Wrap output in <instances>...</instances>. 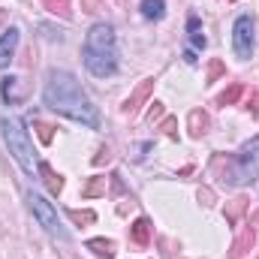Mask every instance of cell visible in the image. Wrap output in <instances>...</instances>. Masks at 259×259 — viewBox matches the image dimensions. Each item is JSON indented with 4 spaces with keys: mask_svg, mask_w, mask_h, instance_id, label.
Here are the masks:
<instances>
[{
    "mask_svg": "<svg viewBox=\"0 0 259 259\" xmlns=\"http://www.w3.org/2000/svg\"><path fill=\"white\" fill-rule=\"evenodd\" d=\"M42 100H46L49 109L61 112V115L78 121V124H84V127H91V130L100 127V112H97V106H94L91 97L81 91V84L75 81V75L66 72V69H52V72H49Z\"/></svg>",
    "mask_w": 259,
    "mask_h": 259,
    "instance_id": "1",
    "label": "cell"
},
{
    "mask_svg": "<svg viewBox=\"0 0 259 259\" xmlns=\"http://www.w3.org/2000/svg\"><path fill=\"white\" fill-rule=\"evenodd\" d=\"M81 58H84L88 72L97 75V78H109V75L118 72V39H115L112 24L100 21V24H94L88 30Z\"/></svg>",
    "mask_w": 259,
    "mask_h": 259,
    "instance_id": "2",
    "label": "cell"
},
{
    "mask_svg": "<svg viewBox=\"0 0 259 259\" xmlns=\"http://www.w3.org/2000/svg\"><path fill=\"white\" fill-rule=\"evenodd\" d=\"M259 178V136L250 139L232 160H226V169H223V184L229 187H241V184H250Z\"/></svg>",
    "mask_w": 259,
    "mask_h": 259,
    "instance_id": "3",
    "label": "cell"
},
{
    "mask_svg": "<svg viewBox=\"0 0 259 259\" xmlns=\"http://www.w3.org/2000/svg\"><path fill=\"white\" fill-rule=\"evenodd\" d=\"M0 127H3L6 148H9V154L18 160V166H21L27 175L39 172V163H36V157H33V145H30V139H27V130L21 127V121H18V118H0Z\"/></svg>",
    "mask_w": 259,
    "mask_h": 259,
    "instance_id": "4",
    "label": "cell"
},
{
    "mask_svg": "<svg viewBox=\"0 0 259 259\" xmlns=\"http://www.w3.org/2000/svg\"><path fill=\"white\" fill-rule=\"evenodd\" d=\"M27 205H30V211L36 214V220H39V226H46V232L49 235H55V238H61L66 241V229L61 226V220H58V214H55V208L42 199L39 193H33V190H27Z\"/></svg>",
    "mask_w": 259,
    "mask_h": 259,
    "instance_id": "5",
    "label": "cell"
},
{
    "mask_svg": "<svg viewBox=\"0 0 259 259\" xmlns=\"http://www.w3.org/2000/svg\"><path fill=\"white\" fill-rule=\"evenodd\" d=\"M232 46H235V55H238L241 61H247V58L253 55V18H250V15H238V18H235Z\"/></svg>",
    "mask_w": 259,
    "mask_h": 259,
    "instance_id": "6",
    "label": "cell"
},
{
    "mask_svg": "<svg viewBox=\"0 0 259 259\" xmlns=\"http://www.w3.org/2000/svg\"><path fill=\"white\" fill-rule=\"evenodd\" d=\"M151 88H154V78H145V81H142V84H139V88H136V91H133V94L127 97V103L121 106V112L133 118V115H136V112L142 109V103L148 100V94H151Z\"/></svg>",
    "mask_w": 259,
    "mask_h": 259,
    "instance_id": "7",
    "label": "cell"
},
{
    "mask_svg": "<svg viewBox=\"0 0 259 259\" xmlns=\"http://www.w3.org/2000/svg\"><path fill=\"white\" fill-rule=\"evenodd\" d=\"M15 46H18V27H9V30L0 36V69L9 66L12 55H15Z\"/></svg>",
    "mask_w": 259,
    "mask_h": 259,
    "instance_id": "8",
    "label": "cell"
},
{
    "mask_svg": "<svg viewBox=\"0 0 259 259\" xmlns=\"http://www.w3.org/2000/svg\"><path fill=\"white\" fill-rule=\"evenodd\" d=\"M0 94H3V100L12 106V103H21L24 100V88H21V78H15V75H6L3 81H0Z\"/></svg>",
    "mask_w": 259,
    "mask_h": 259,
    "instance_id": "9",
    "label": "cell"
},
{
    "mask_svg": "<svg viewBox=\"0 0 259 259\" xmlns=\"http://www.w3.org/2000/svg\"><path fill=\"white\" fill-rule=\"evenodd\" d=\"M130 241H133L136 247H148V241H151V220H148V217H139V220L130 226Z\"/></svg>",
    "mask_w": 259,
    "mask_h": 259,
    "instance_id": "10",
    "label": "cell"
},
{
    "mask_svg": "<svg viewBox=\"0 0 259 259\" xmlns=\"http://www.w3.org/2000/svg\"><path fill=\"white\" fill-rule=\"evenodd\" d=\"M253 241H256V232H253L250 226H247V229H241V232H238V238L232 241V250H229V256H232V259H241L247 250H250V247H253Z\"/></svg>",
    "mask_w": 259,
    "mask_h": 259,
    "instance_id": "11",
    "label": "cell"
},
{
    "mask_svg": "<svg viewBox=\"0 0 259 259\" xmlns=\"http://www.w3.org/2000/svg\"><path fill=\"white\" fill-rule=\"evenodd\" d=\"M39 175H42V181H46V187H49L52 193H61V190H64V178L55 175V169H52L49 163H39Z\"/></svg>",
    "mask_w": 259,
    "mask_h": 259,
    "instance_id": "12",
    "label": "cell"
},
{
    "mask_svg": "<svg viewBox=\"0 0 259 259\" xmlns=\"http://www.w3.org/2000/svg\"><path fill=\"white\" fill-rule=\"evenodd\" d=\"M142 15L148 18V21H160L163 15H166V3L163 0H142Z\"/></svg>",
    "mask_w": 259,
    "mask_h": 259,
    "instance_id": "13",
    "label": "cell"
},
{
    "mask_svg": "<svg viewBox=\"0 0 259 259\" xmlns=\"http://www.w3.org/2000/svg\"><path fill=\"white\" fill-rule=\"evenodd\" d=\"M187 33H190V49L199 52V49H205V36H202V24H199V18L190 15L187 18Z\"/></svg>",
    "mask_w": 259,
    "mask_h": 259,
    "instance_id": "14",
    "label": "cell"
},
{
    "mask_svg": "<svg viewBox=\"0 0 259 259\" xmlns=\"http://www.w3.org/2000/svg\"><path fill=\"white\" fill-rule=\"evenodd\" d=\"M205 133H208V115H205L202 109H196V112H190V136L199 139V136H205Z\"/></svg>",
    "mask_w": 259,
    "mask_h": 259,
    "instance_id": "15",
    "label": "cell"
},
{
    "mask_svg": "<svg viewBox=\"0 0 259 259\" xmlns=\"http://www.w3.org/2000/svg\"><path fill=\"white\" fill-rule=\"evenodd\" d=\"M106 187H109V178H103V175H94V178L84 184L81 196H88V199H94V196H103V193H106Z\"/></svg>",
    "mask_w": 259,
    "mask_h": 259,
    "instance_id": "16",
    "label": "cell"
},
{
    "mask_svg": "<svg viewBox=\"0 0 259 259\" xmlns=\"http://www.w3.org/2000/svg\"><path fill=\"white\" fill-rule=\"evenodd\" d=\"M241 94H244V84H238V81H235V84H229V91H223V94L217 97V106H232Z\"/></svg>",
    "mask_w": 259,
    "mask_h": 259,
    "instance_id": "17",
    "label": "cell"
},
{
    "mask_svg": "<svg viewBox=\"0 0 259 259\" xmlns=\"http://www.w3.org/2000/svg\"><path fill=\"white\" fill-rule=\"evenodd\" d=\"M42 6H46L49 12L61 15V18H69V15H72V9H69V0H42Z\"/></svg>",
    "mask_w": 259,
    "mask_h": 259,
    "instance_id": "18",
    "label": "cell"
},
{
    "mask_svg": "<svg viewBox=\"0 0 259 259\" xmlns=\"http://www.w3.org/2000/svg\"><path fill=\"white\" fill-rule=\"evenodd\" d=\"M244 208H247V199H232V202L226 205V220H229V223H235V220L244 214Z\"/></svg>",
    "mask_w": 259,
    "mask_h": 259,
    "instance_id": "19",
    "label": "cell"
},
{
    "mask_svg": "<svg viewBox=\"0 0 259 259\" xmlns=\"http://www.w3.org/2000/svg\"><path fill=\"white\" fill-rule=\"evenodd\" d=\"M88 247H91L94 253H100V256H109V253L115 250V244H112L109 238H91V241H88Z\"/></svg>",
    "mask_w": 259,
    "mask_h": 259,
    "instance_id": "20",
    "label": "cell"
},
{
    "mask_svg": "<svg viewBox=\"0 0 259 259\" xmlns=\"http://www.w3.org/2000/svg\"><path fill=\"white\" fill-rule=\"evenodd\" d=\"M69 220H72V223H94L97 214H94V211H69Z\"/></svg>",
    "mask_w": 259,
    "mask_h": 259,
    "instance_id": "21",
    "label": "cell"
},
{
    "mask_svg": "<svg viewBox=\"0 0 259 259\" xmlns=\"http://www.w3.org/2000/svg\"><path fill=\"white\" fill-rule=\"evenodd\" d=\"M33 127L39 130V139H42L46 145H52V139H55V133H52V130H55V127H49V124H42V121H33Z\"/></svg>",
    "mask_w": 259,
    "mask_h": 259,
    "instance_id": "22",
    "label": "cell"
},
{
    "mask_svg": "<svg viewBox=\"0 0 259 259\" xmlns=\"http://www.w3.org/2000/svg\"><path fill=\"white\" fill-rule=\"evenodd\" d=\"M226 69H223V64L220 61H211V66H208V81H214V78H220Z\"/></svg>",
    "mask_w": 259,
    "mask_h": 259,
    "instance_id": "23",
    "label": "cell"
},
{
    "mask_svg": "<svg viewBox=\"0 0 259 259\" xmlns=\"http://www.w3.org/2000/svg\"><path fill=\"white\" fill-rule=\"evenodd\" d=\"M160 118H163V103H154L151 112H148V121L154 124V121H160Z\"/></svg>",
    "mask_w": 259,
    "mask_h": 259,
    "instance_id": "24",
    "label": "cell"
},
{
    "mask_svg": "<svg viewBox=\"0 0 259 259\" xmlns=\"http://www.w3.org/2000/svg\"><path fill=\"white\" fill-rule=\"evenodd\" d=\"M175 127H178V121H175V118H166V121H163V133H166V136H175Z\"/></svg>",
    "mask_w": 259,
    "mask_h": 259,
    "instance_id": "25",
    "label": "cell"
},
{
    "mask_svg": "<svg viewBox=\"0 0 259 259\" xmlns=\"http://www.w3.org/2000/svg\"><path fill=\"white\" fill-rule=\"evenodd\" d=\"M109 160H112V154H109V148H103V151L94 157V166H103V163H109Z\"/></svg>",
    "mask_w": 259,
    "mask_h": 259,
    "instance_id": "26",
    "label": "cell"
},
{
    "mask_svg": "<svg viewBox=\"0 0 259 259\" xmlns=\"http://www.w3.org/2000/svg\"><path fill=\"white\" fill-rule=\"evenodd\" d=\"M100 3H103V0H81V9H84V12H94V9H100Z\"/></svg>",
    "mask_w": 259,
    "mask_h": 259,
    "instance_id": "27",
    "label": "cell"
},
{
    "mask_svg": "<svg viewBox=\"0 0 259 259\" xmlns=\"http://www.w3.org/2000/svg\"><path fill=\"white\" fill-rule=\"evenodd\" d=\"M199 199H202V205H211L214 193H211V190H199Z\"/></svg>",
    "mask_w": 259,
    "mask_h": 259,
    "instance_id": "28",
    "label": "cell"
},
{
    "mask_svg": "<svg viewBox=\"0 0 259 259\" xmlns=\"http://www.w3.org/2000/svg\"><path fill=\"white\" fill-rule=\"evenodd\" d=\"M253 115L259 118V94H256V100H253Z\"/></svg>",
    "mask_w": 259,
    "mask_h": 259,
    "instance_id": "29",
    "label": "cell"
},
{
    "mask_svg": "<svg viewBox=\"0 0 259 259\" xmlns=\"http://www.w3.org/2000/svg\"><path fill=\"white\" fill-rule=\"evenodd\" d=\"M250 223H259V214H253V217H250Z\"/></svg>",
    "mask_w": 259,
    "mask_h": 259,
    "instance_id": "30",
    "label": "cell"
}]
</instances>
